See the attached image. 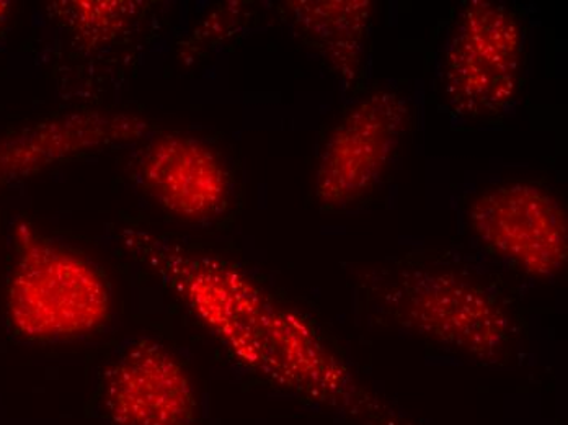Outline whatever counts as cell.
I'll return each instance as SVG.
<instances>
[{"mask_svg": "<svg viewBox=\"0 0 568 425\" xmlns=\"http://www.w3.org/2000/svg\"><path fill=\"white\" fill-rule=\"evenodd\" d=\"M148 265L245 364L301 388L327 385L331 358L310 327L234 269L141 227L121 231Z\"/></svg>", "mask_w": 568, "mask_h": 425, "instance_id": "6da1fadb", "label": "cell"}, {"mask_svg": "<svg viewBox=\"0 0 568 425\" xmlns=\"http://www.w3.org/2000/svg\"><path fill=\"white\" fill-rule=\"evenodd\" d=\"M7 314L29 341L84 337L112 314V293L99 265L41 234L29 221L13 226Z\"/></svg>", "mask_w": 568, "mask_h": 425, "instance_id": "7a4b0ae2", "label": "cell"}, {"mask_svg": "<svg viewBox=\"0 0 568 425\" xmlns=\"http://www.w3.org/2000/svg\"><path fill=\"white\" fill-rule=\"evenodd\" d=\"M523 34L507 7L473 0L460 10L445 61V92L467 119L497 115L515 97L521 74Z\"/></svg>", "mask_w": 568, "mask_h": 425, "instance_id": "3957f363", "label": "cell"}, {"mask_svg": "<svg viewBox=\"0 0 568 425\" xmlns=\"http://www.w3.org/2000/svg\"><path fill=\"white\" fill-rule=\"evenodd\" d=\"M469 223L495 254L536 276L560 274L567 262V216L559 200L532 183H504L480 193Z\"/></svg>", "mask_w": 568, "mask_h": 425, "instance_id": "277c9868", "label": "cell"}, {"mask_svg": "<svg viewBox=\"0 0 568 425\" xmlns=\"http://www.w3.org/2000/svg\"><path fill=\"white\" fill-rule=\"evenodd\" d=\"M100 406L113 425H196L195 388L164 345L136 338L102 375Z\"/></svg>", "mask_w": 568, "mask_h": 425, "instance_id": "5b68a950", "label": "cell"}, {"mask_svg": "<svg viewBox=\"0 0 568 425\" xmlns=\"http://www.w3.org/2000/svg\"><path fill=\"white\" fill-rule=\"evenodd\" d=\"M404 100L377 92L356 103L332 131L318 161L315 195L328 209L369 192L389 165L404 131Z\"/></svg>", "mask_w": 568, "mask_h": 425, "instance_id": "8992f818", "label": "cell"}, {"mask_svg": "<svg viewBox=\"0 0 568 425\" xmlns=\"http://www.w3.org/2000/svg\"><path fill=\"white\" fill-rule=\"evenodd\" d=\"M140 181L164 212L183 221L213 220L226 212L231 181L220 155L203 141L165 133L142 150Z\"/></svg>", "mask_w": 568, "mask_h": 425, "instance_id": "52a82bcc", "label": "cell"}, {"mask_svg": "<svg viewBox=\"0 0 568 425\" xmlns=\"http://www.w3.org/2000/svg\"><path fill=\"white\" fill-rule=\"evenodd\" d=\"M149 123L124 112H75L0 138V189L85 152L140 140Z\"/></svg>", "mask_w": 568, "mask_h": 425, "instance_id": "ba28073f", "label": "cell"}, {"mask_svg": "<svg viewBox=\"0 0 568 425\" xmlns=\"http://www.w3.org/2000/svg\"><path fill=\"white\" fill-rule=\"evenodd\" d=\"M405 316L418 330L460 351L488 355L505 337L504 314L483 290L445 274L405 282Z\"/></svg>", "mask_w": 568, "mask_h": 425, "instance_id": "9c48e42d", "label": "cell"}, {"mask_svg": "<svg viewBox=\"0 0 568 425\" xmlns=\"http://www.w3.org/2000/svg\"><path fill=\"white\" fill-rule=\"evenodd\" d=\"M291 13L300 29L324 51L338 72H358L363 43L371 22L369 2H291Z\"/></svg>", "mask_w": 568, "mask_h": 425, "instance_id": "30bf717a", "label": "cell"}, {"mask_svg": "<svg viewBox=\"0 0 568 425\" xmlns=\"http://www.w3.org/2000/svg\"><path fill=\"white\" fill-rule=\"evenodd\" d=\"M59 19L74 34L75 43L84 50H99L118 40L131 29L142 10L141 2L130 0H69L58 2Z\"/></svg>", "mask_w": 568, "mask_h": 425, "instance_id": "8fae6325", "label": "cell"}, {"mask_svg": "<svg viewBox=\"0 0 568 425\" xmlns=\"http://www.w3.org/2000/svg\"><path fill=\"white\" fill-rule=\"evenodd\" d=\"M10 6H12V3L7 2V0H0V29H2L3 23H6L7 17H9Z\"/></svg>", "mask_w": 568, "mask_h": 425, "instance_id": "7c38bea8", "label": "cell"}]
</instances>
